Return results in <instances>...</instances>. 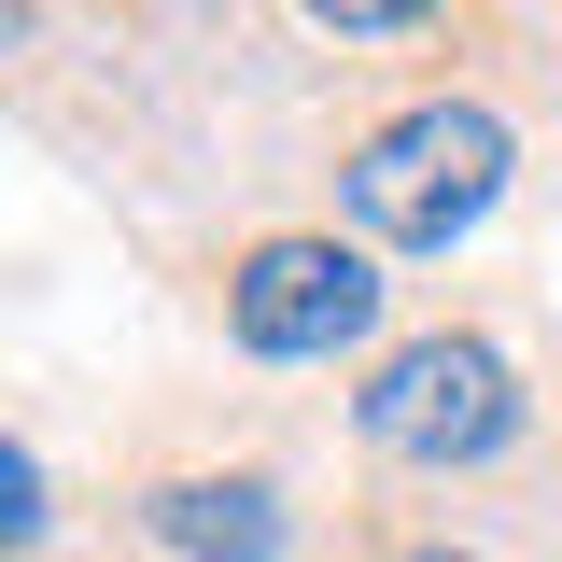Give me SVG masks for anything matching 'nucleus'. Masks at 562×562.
I'll return each instance as SVG.
<instances>
[{"mask_svg":"<svg viewBox=\"0 0 562 562\" xmlns=\"http://www.w3.org/2000/svg\"><path fill=\"white\" fill-rule=\"evenodd\" d=\"M506 169H520V155H506V127H492L479 99H422V113H394L380 140H351L338 211L380 254H450V239L506 198Z\"/></svg>","mask_w":562,"mask_h":562,"instance_id":"f257e3e1","label":"nucleus"},{"mask_svg":"<svg viewBox=\"0 0 562 562\" xmlns=\"http://www.w3.org/2000/svg\"><path fill=\"white\" fill-rule=\"evenodd\" d=\"M351 436H366L380 464L450 479V464H492V450L520 436V380H506L492 338H408V351H380V380L351 394Z\"/></svg>","mask_w":562,"mask_h":562,"instance_id":"f03ea898","label":"nucleus"},{"mask_svg":"<svg viewBox=\"0 0 562 562\" xmlns=\"http://www.w3.org/2000/svg\"><path fill=\"white\" fill-rule=\"evenodd\" d=\"M225 324H239V351H268V366L351 351L380 324V268H366L351 239H254L239 281H225Z\"/></svg>","mask_w":562,"mask_h":562,"instance_id":"7ed1b4c3","label":"nucleus"},{"mask_svg":"<svg viewBox=\"0 0 562 562\" xmlns=\"http://www.w3.org/2000/svg\"><path fill=\"white\" fill-rule=\"evenodd\" d=\"M140 535L155 549H183V562H281V492L268 479H155L140 492Z\"/></svg>","mask_w":562,"mask_h":562,"instance_id":"20e7f679","label":"nucleus"},{"mask_svg":"<svg viewBox=\"0 0 562 562\" xmlns=\"http://www.w3.org/2000/svg\"><path fill=\"white\" fill-rule=\"evenodd\" d=\"M310 29H338V43H394V29H422L436 0H295Z\"/></svg>","mask_w":562,"mask_h":562,"instance_id":"39448f33","label":"nucleus"},{"mask_svg":"<svg viewBox=\"0 0 562 562\" xmlns=\"http://www.w3.org/2000/svg\"><path fill=\"white\" fill-rule=\"evenodd\" d=\"M394 562H479V549H394Z\"/></svg>","mask_w":562,"mask_h":562,"instance_id":"423d86ee","label":"nucleus"}]
</instances>
